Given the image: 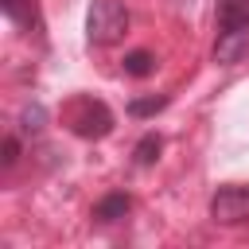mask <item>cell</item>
Here are the masks:
<instances>
[{
    "instance_id": "1",
    "label": "cell",
    "mask_w": 249,
    "mask_h": 249,
    "mask_svg": "<svg viewBox=\"0 0 249 249\" xmlns=\"http://www.w3.org/2000/svg\"><path fill=\"white\" fill-rule=\"evenodd\" d=\"M124 31H128V12H124L121 0H93L89 4V12H86V35H89V43L109 47Z\"/></svg>"
},
{
    "instance_id": "2",
    "label": "cell",
    "mask_w": 249,
    "mask_h": 249,
    "mask_svg": "<svg viewBox=\"0 0 249 249\" xmlns=\"http://www.w3.org/2000/svg\"><path fill=\"white\" fill-rule=\"evenodd\" d=\"M70 128H74L82 140H101V136L113 132V113H109L105 101L86 97V101L74 105V113H70Z\"/></svg>"
},
{
    "instance_id": "3",
    "label": "cell",
    "mask_w": 249,
    "mask_h": 249,
    "mask_svg": "<svg viewBox=\"0 0 249 249\" xmlns=\"http://www.w3.org/2000/svg\"><path fill=\"white\" fill-rule=\"evenodd\" d=\"M210 218L218 226H241V222H249V187L245 183L218 187V195L210 198Z\"/></svg>"
},
{
    "instance_id": "4",
    "label": "cell",
    "mask_w": 249,
    "mask_h": 249,
    "mask_svg": "<svg viewBox=\"0 0 249 249\" xmlns=\"http://www.w3.org/2000/svg\"><path fill=\"white\" fill-rule=\"evenodd\" d=\"M249 54V23H230L218 31V43H214V58L222 66H233Z\"/></svg>"
},
{
    "instance_id": "5",
    "label": "cell",
    "mask_w": 249,
    "mask_h": 249,
    "mask_svg": "<svg viewBox=\"0 0 249 249\" xmlns=\"http://www.w3.org/2000/svg\"><path fill=\"white\" fill-rule=\"evenodd\" d=\"M128 206H132V202H128V195H121V191H117V195H105V198L93 206V218H97V222H121V218L128 214Z\"/></svg>"
},
{
    "instance_id": "6",
    "label": "cell",
    "mask_w": 249,
    "mask_h": 249,
    "mask_svg": "<svg viewBox=\"0 0 249 249\" xmlns=\"http://www.w3.org/2000/svg\"><path fill=\"white\" fill-rule=\"evenodd\" d=\"M218 23H249V0H218Z\"/></svg>"
},
{
    "instance_id": "7",
    "label": "cell",
    "mask_w": 249,
    "mask_h": 249,
    "mask_svg": "<svg viewBox=\"0 0 249 249\" xmlns=\"http://www.w3.org/2000/svg\"><path fill=\"white\" fill-rule=\"evenodd\" d=\"M0 8H4V16H8L12 23H19V27L35 23V4H31V0H0Z\"/></svg>"
},
{
    "instance_id": "8",
    "label": "cell",
    "mask_w": 249,
    "mask_h": 249,
    "mask_svg": "<svg viewBox=\"0 0 249 249\" xmlns=\"http://www.w3.org/2000/svg\"><path fill=\"white\" fill-rule=\"evenodd\" d=\"M156 70V58L148 54V51H128L124 54V74H132V78H148Z\"/></svg>"
},
{
    "instance_id": "9",
    "label": "cell",
    "mask_w": 249,
    "mask_h": 249,
    "mask_svg": "<svg viewBox=\"0 0 249 249\" xmlns=\"http://www.w3.org/2000/svg\"><path fill=\"white\" fill-rule=\"evenodd\" d=\"M43 124H47V109H43L39 101H31V105L19 113V128H23V132H43Z\"/></svg>"
},
{
    "instance_id": "10",
    "label": "cell",
    "mask_w": 249,
    "mask_h": 249,
    "mask_svg": "<svg viewBox=\"0 0 249 249\" xmlns=\"http://www.w3.org/2000/svg\"><path fill=\"white\" fill-rule=\"evenodd\" d=\"M160 148H163V140H160L156 132H148V136H144V140L136 144V152H132V156H136V163H140V167H148V163H156Z\"/></svg>"
},
{
    "instance_id": "11",
    "label": "cell",
    "mask_w": 249,
    "mask_h": 249,
    "mask_svg": "<svg viewBox=\"0 0 249 249\" xmlns=\"http://www.w3.org/2000/svg\"><path fill=\"white\" fill-rule=\"evenodd\" d=\"M163 105H167V97H156V93H152V97H136V101H128V113H132V117H152V113H160Z\"/></svg>"
},
{
    "instance_id": "12",
    "label": "cell",
    "mask_w": 249,
    "mask_h": 249,
    "mask_svg": "<svg viewBox=\"0 0 249 249\" xmlns=\"http://www.w3.org/2000/svg\"><path fill=\"white\" fill-rule=\"evenodd\" d=\"M16 160H19V140H16V136H8V140H4V156H0V163H4V167H12Z\"/></svg>"
}]
</instances>
